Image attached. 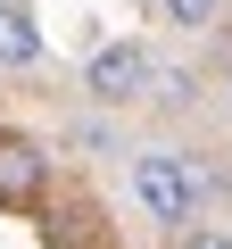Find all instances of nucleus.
Here are the masks:
<instances>
[{
	"label": "nucleus",
	"mask_w": 232,
	"mask_h": 249,
	"mask_svg": "<svg viewBox=\"0 0 232 249\" xmlns=\"http://www.w3.org/2000/svg\"><path fill=\"white\" fill-rule=\"evenodd\" d=\"M149 42H99L91 58H83V91L99 100V108H125V100H141L149 91Z\"/></svg>",
	"instance_id": "f03ea898"
},
{
	"label": "nucleus",
	"mask_w": 232,
	"mask_h": 249,
	"mask_svg": "<svg viewBox=\"0 0 232 249\" xmlns=\"http://www.w3.org/2000/svg\"><path fill=\"white\" fill-rule=\"evenodd\" d=\"M50 50L42 17H33V0H0V67H33Z\"/></svg>",
	"instance_id": "20e7f679"
},
{
	"label": "nucleus",
	"mask_w": 232,
	"mask_h": 249,
	"mask_svg": "<svg viewBox=\"0 0 232 249\" xmlns=\"http://www.w3.org/2000/svg\"><path fill=\"white\" fill-rule=\"evenodd\" d=\"M133 199H141V216L149 224H166V232H191V224H207V199H215V175H207V158H191V150H141L133 158Z\"/></svg>",
	"instance_id": "f257e3e1"
},
{
	"label": "nucleus",
	"mask_w": 232,
	"mask_h": 249,
	"mask_svg": "<svg viewBox=\"0 0 232 249\" xmlns=\"http://www.w3.org/2000/svg\"><path fill=\"white\" fill-rule=\"evenodd\" d=\"M215 9H224V0H166V17H174L182 34H207V25H215Z\"/></svg>",
	"instance_id": "39448f33"
},
{
	"label": "nucleus",
	"mask_w": 232,
	"mask_h": 249,
	"mask_svg": "<svg viewBox=\"0 0 232 249\" xmlns=\"http://www.w3.org/2000/svg\"><path fill=\"white\" fill-rule=\"evenodd\" d=\"M50 191V150L33 133H0V208H33Z\"/></svg>",
	"instance_id": "7ed1b4c3"
},
{
	"label": "nucleus",
	"mask_w": 232,
	"mask_h": 249,
	"mask_svg": "<svg viewBox=\"0 0 232 249\" xmlns=\"http://www.w3.org/2000/svg\"><path fill=\"white\" fill-rule=\"evenodd\" d=\"M174 249H232V232L224 224H191V232H174Z\"/></svg>",
	"instance_id": "423d86ee"
}]
</instances>
